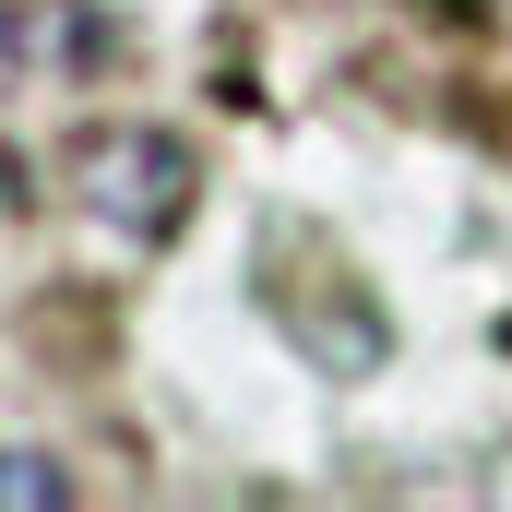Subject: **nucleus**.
Wrapping results in <instances>:
<instances>
[{
    "mask_svg": "<svg viewBox=\"0 0 512 512\" xmlns=\"http://www.w3.org/2000/svg\"><path fill=\"white\" fill-rule=\"evenodd\" d=\"M72 203L96 215V227H120V239H167L179 215H191V143L179 131H84L72 143Z\"/></svg>",
    "mask_w": 512,
    "mask_h": 512,
    "instance_id": "f257e3e1",
    "label": "nucleus"
},
{
    "mask_svg": "<svg viewBox=\"0 0 512 512\" xmlns=\"http://www.w3.org/2000/svg\"><path fill=\"white\" fill-rule=\"evenodd\" d=\"M60 501H72V477L48 453H0V512H60Z\"/></svg>",
    "mask_w": 512,
    "mask_h": 512,
    "instance_id": "f03ea898",
    "label": "nucleus"
}]
</instances>
